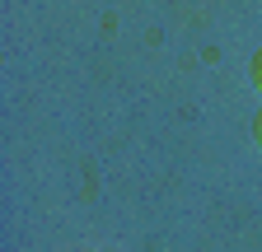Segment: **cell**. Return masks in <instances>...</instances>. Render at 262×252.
Wrapping results in <instances>:
<instances>
[{"instance_id":"obj_1","label":"cell","mask_w":262,"mask_h":252,"mask_svg":"<svg viewBox=\"0 0 262 252\" xmlns=\"http://www.w3.org/2000/svg\"><path fill=\"white\" fill-rule=\"evenodd\" d=\"M253 84H257V89H262V52H257V56H253Z\"/></svg>"},{"instance_id":"obj_2","label":"cell","mask_w":262,"mask_h":252,"mask_svg":"<svg viewBox=\"0 0 262 252\" xmlns=\"http://www.w3.org/2000/svg\"><path fill=\"white\" fill-rule=\"evenodd\" d=\"M253 136H257V145H262V112H257V121H253Z\"/></svg>"}]
</instances>
